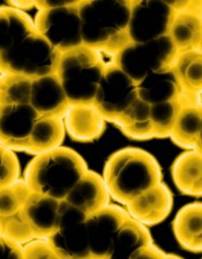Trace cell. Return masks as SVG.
I'll return each mask as SVG.
<instances>
[{
	"label": "cell",
	"instance_id": "cell-1",
	"mask_svg": "<svg viewBox=\"0 0 202 259\" xmlns=\"http://www.w3.org/2000/svg\"><path fill=\"white\" fill-rule=\"evenodd\" d=\"M78 10L84 46L116 56L131 42V0H81Z\"/></svg>",
	"mask_w": 202,
	"mask_h": 259
},
{
	"label": "cell",
	"instance_id": "cell-2",
	"mask_svg": "<svg viewBox=\"0 0 202 259\" xmlns=\"http://www.w3.org/2000/svg\"><path fill=\"white\" fill-rule=\"evenodd\" d=\"M102 179L110 197L127 205L161 183L162 171L156 159L146 151L125 148L109 157Z\"/></svg>",
	"mask_w": 202,
	"mask_h": 259
},
{
	"label": "cell",
	"instance_id": "cell-3",
	"mask_svg": "<svg viewBox=\"0 0 202 259\" xmlns=\"http://www.w3.org/2000/svg\"><path fill=\"white\" fill-rule=\"evenodd\" d=\"M88 170L76 151L59 147L35 155L26 168L24 181L31 192L62 201Z\"/></svg>",
	"mask_w": 202,
	"mask_h": 259
},
{
	"label": "cell",
	"instance_id": "cell-4",
	"mask_svg": "<svg viewBox=\"0 0 202 259\" xmlns=\"http://www.w3.org/2000/svg\"><path fill=\"white\" fill-rule=\"evenodd\" d=\"M112 64L115 56L84 45L61 53L56 73L69 104H93L103 72Z\"/></svg>",
	"mask_w": 202,
	"mask_h": 259
},
{
	"label": "cell",
	"instance_id": "cell-5",
	"mask_svg": "<svg viewBox=\"0 0 202 259\" xmlns=\"http://www.w3.org/2000/svg\"><path fill=\"white\" fill-rule=\"evenodd\" d=\"M61 53L42 35L32 33L12 50L0 56V73L36 79L56 73Z\"/></svg>",
	"mask_w": 202,
	"mask_h": 259
},
{
	"label": "cell",
	"instance_id": "cell-6",
	"mask_svg": "<svg viewBox=\"0 0 202 259\" xmlns=\"http://www.w3.org/2000/svg\"><path fill=\"white\" fill-rule=\"evenodd\" d=\"M178 51L168 35L140 42H130L115 56V64L135 82L148 74L173 66Z\"/></svg>",
	"mask_w": 202,
	"mask_h": 259
},
{
	"label": "cell",
	"instance_id": "cell-7",
	"mask_svg": "<svg viewBox=\"0 0 202 259\" xmlns=\"http://www.w3.org/2000/svg\"><path fill=\"white\" fill-rule=\"evenodd\" d=\"M87 217L80 208L65 200L60 201L57 228L47 238L59 259H91Z\"/></svg>",
	"mask_w": 202,
	"mask_h": 259
},
{
	"label": "cell",
	"instance_id": "cell-8",
	"mask_svg": "<svg viewBox=\"0 0 202 259\" xmlns=\"http://www.w3.org/2000/svg\"><path fill=\"white\" fill-rule=\"evenodd\" d=\"M81 0L70 6L45 9L37 12L34 29L60 53L83 45L81 19L78 6Z\"/></svg>",
	"mask_w": 202,
	"mask_h": 259
},
{
	"label": "cell",
	"instance_id": "cell-9",
	"mask_svg": "<svg viewBox=\"0 0 202 259\" xmlns=\"http://www.w3.org/2000/svg\"><path fill=\"white\" fill-rule=\"evenodd\" d=\"M138 98L136 83L116 64L105 68L93 105L105 121L115 123Z\"/></svg>",
	"mask_w": 202,
	"mask_h": 259
},
{
	"label": "cell",
	"instance_id": "cell-10",
	"mask_svg": "<svg viewBox=\"0 0 202 259\" xmlns=\"http://www.w3.org/2000/svg\"><path fill=\"white\" fill-rule=\"evenodd\" d=\"M175 11L165 0H131L128 34L140 44L167 35Z\"/></svg>",
	"mask_w": 202,
	"mask_h": 259
},
{
	"label": "cell",
	"instance_id": "cell-11",
	"mask_svg": "<svg viewBox=\"0 0 202 259\" xmlns=\"http://www.w3.org/2000/svg\"><path fill=\"white\" fill-rule=\"evenodd\" d=\"M130 215L117 205H106L89 214L85 220L91 259H108L114 237L122 224Z\"/></svg>",
	"mask_w": 202,
	"mask_h": 259
},
{
	"label": "cell",
	"instance_id": "cell-12",
	"mask_svg": "<svg viewBox=\"0 0 202 259\" xmlns=\"http://www.w3.org/2000/svg\"><path fill=\"white\" fill-rule=\"evenodd\" d=\"M38 117L30 104L0 105V145L26 152L32 127Z\"/></svg>",
	"mask_w": 202,
	"mask_h": 259
},
{
	"label": "cell",
	"instance_id": "cell-13",
	"mask_svg": "<svg viewBox=\"0 0 202 259\" xmlns=\"http://www.w3.org/2000/svg\"><path fill=\"white\" fill-rule=\"evenodd\" d=\"M127 211L131 218L144 225L163 222L173 209V194L164 183H158L128 203Z\"/></svg>",
	"mask_w": 202,
	"mask_h": 259
},
{
	"label": "cell",
	"instance_id": "cell-14",
	"mask_svg": "<svg viewBox=\"0 0 202 259\" xmlns=\"http://www.w3.org/2000/svg\"><path fill=\"white\" fill-rule=\"evenodd\" d=\"M29 104L39 117H64L70 104L57 73L32 80Z\"/></svg>",
	"mask_w": 202,
	"mask_h": 259
},
{
	"label": "cell",
	"instance_id": "cell-15",
	"mask_svg": "<svg viewBox=\"0 0 202 259\" xmlns=\"http://www.w3.org/2000/svg\"><path fill=\"white\" fill-rule=\"evenodd\" d=\"M182 95L183 103L201 104L202 51H186L177 55L172 66Z\"/></svg>",
	"mask_w": 202,
	"mask_h": 259
},
{
	"label": "cell",
	"instance_id": "cell-16",
	"mask_svg": "<svg viewBox=\"0 0 202 259\" xmlns=\"http://www.w3.org/2000/svg\"><path fill=\"white\" fill-rule=\"evenodd\" d=\"M63 121L68 135L82 143L98 139L105 128L104 118L93 104L70 105Z\"/></svg>",
	"mask_w": 202,
	"mask_h": 259
},
{
	"label": "cell",
	"instance_id": "cell-17",
	"mask_svg": "<svg viewBox=\"0 0 202 259\" xmlns=\"http://www.w3.org/2000/svg\"><path fill=\"white\" fill-rule=\"evenodd\" d=\"M60 201L36 192H30L21 210L35 238L47 239L57 228Z\"/></svg>",
	"mask_w": 202,
	"mask_h": 259
},
{
	"label": "cell",
	"instance_id": "cell-18",
	"mask_svg": "<svg viewBox=\"0 0 202 259\" xmlns=\"http://www.w3.org/2000/svg\"><path fill=\"white\" fill-rule=\"evenodd\" d=\"M110 199L102 177L88 170L69 191L65 201L89 215L109 205Z\"/></svg>",
	"mask_w": 202,
	"mask_h": 259
},
{
	"label": "cell",
	"instance_id": "cell-19",
	"mask_svg": "<svg viewBox=\"0 0 202 259\" xmlns=\"http://www.w3.org/2000/svg\"><path fill=\"white\" fill-rule=\"evenodd\" d=\"M178 51H202L201 13L176 11L167 34Z\"/></svg>",
	"mask_w": 202,
	"mask_h": 259
},
{
	"label": "cell",
	"instance_id": "cell-20",
	"mask_svg": "<svg viewBox=\"0 0 202 259\" xmlns=\"http://www.w3.org/2000/svg\"><path fill=\"white\" fill-rule=\"evenodd\" d=\"M136 86L138 98L149 105L179 99L182 95L172 67L148 74Z\"/></svg>",
	"mask_w": 202,
	"mask_h": 259
},
{
	"label": "cell",
	"instance_id": "cell-21",
	"mask_svg": "<svg viewBox=\"0 0 202 259\" xmlns=\"http://www.w3.org/2000/svg\"><path fill=\"white\" fill-rule=\"evenodd\" d=\"M173 142L186 150L201 152L202 149V109L201 104L183 103L169 136Z\"/></svg>",
	"mask_w": 202,
	"mask_h": 259
},
{
	"label": "cell",
	"instance_id": "cell-22",
	"mask_svg": "<svg viewBox=\"0 0 202 259\" xmlns=\"http://www.w3.org/2000/svg\"><path fill=\"white\" fill-rule=\"evenodd\" d=\"M34 24L26 13L12 7H0V56L34 33Z\"/></svg>",
	"mask_w": 202,
	"mask_h": 259
},
{
	"label": "cell",
	"instance_id": "cell-23",
	"mask_svg": "<svg viewBox=\"0 0 202 259\" xmlns=\"http://www.w3.org/2000/svg\"><path fill=\"white\" fill-rule=\"evenodd\" d=\"M176 238L185 250L202 251V205L199 202L185 205L177 213L173 223Z\"/></svg>",
	"mask_w": 202,
	"mask_h": 259
},
{
	"label": "cell",
	"instance_id": "cell-24",
	"mask_svg": "<svg viewBox=\"0 0 202 259\" xmlns=\"http://www.w3.org/2000/svg\"><path fill=\"white\" fill-rule=\"evenodd\" d=\"M152 242L146 225L129 217L117 231L108 259H132L137 251Z\"/></svg>",
	"mask_w": 202,
	"mask_h": 259
},
{
	"label": "cell",
	"instance_id": "cell-25",
	"mask_svg": "<svg viewBox=\"0 0 202 259\" xmlns=\"http://www.w3.org/2000/svg\"><path fill=\"white\" fill-rule=\"evenodd\" d=\"M172 175L178 189L187 196L202 194V154L188 150L177 157L172 167Z\"/></svg>",
	"mask_w": 202,
	"mask_h": 259
},
{
	"label": "cell",
	"instance_id": "cell-26",
	"mask_svg": "<svg viewBox=\"0 0 202 259\" xmlns=\"http://www.w3.org/2000/svg\"><path fill=\"white\" fill-rule=\"evenodd\" d=\"M65 137V125L60 117H38L29 136L26 152L41 154L61 147Z\"/></svg>",
	"mask_w": 202,
	"mask_h": 259
},
{
	"label": "cell",
	"instance_id": "cell-27",
	"mask_svg": "<svg viewBox=\"0 0 202 259\" xmlns=\"http://www.w3.org/2000/svg\"><path fill=\"white\" fill-rule=\"evenodd\" d=\"M114 124L123 133L136 140H148L153 138L150 119V105L137 98Z\"/></svg>",
	"mask_w": 202,
	"mask_h": 259
},
{
	"label": "cell",
	"instance_id": "cell-28",
	"mask_svg": "<svg viewBox=\"0 0 202 259\" xmlns=\"http://www.w3.org/2000/svg\"><path fill=\"white\" fill-rule=\"evenodd\" d=\"M182 106L181 99H174L150 105V119L153 138H166L172 134Z\"/></svg>",
	"mask_w": 202,
	"mask_h": 259
},
{
	"label": "cell",
	"instance_id": "cell-29",
	"mask_svg": "<svg viewBox=\"0 0 202 259\" xmlns=\"http://www.w3.org/2000/svg\"><path fill=\"white\" fill-rule=\"evenodd\" d=\"M32 79L15 73H0V105L29 104Z\"/></svg>",
	"mask_w": 202,
	"mask_h": 259
},
{
	"label": "cell",
	"instance_id": "cell-30",
	"mask_svg": "<svg viewBox=\"0 0 202 259\" xmlns=\"http://www.w3.org/2000/svg\"><path fill=\"white\" fill-rule=\"evenodd\" d=\"M0 235L20 244L35 238L21 209L12 214L0 215Z\"/></svg>",
	"mask_w": 202,
	"mask_h": 259
},
{
	"label": "cell",
	"instance_id": "cell-31",
	"mask_svg": "<svg viewBox=\"0 0 202 259\" xmlns=\"http://www.w3.org/2000/svg\"><path fill=\"white\" fill-rule=\"evenodd\" d=\"M30 192L25 181L19 179L0 188V215L12 214L20 210Z\"/></svg>",
	"mask_w": 202,
	"mask_h": 259
},
{
	"label": "cell",
	"instance_id": "cell-32",
	"mask_svg": "<svg viewBox=\"0 0 202 259\" xmlns=\"http://www.w3.org/2000/svg\"><path fill=\"white\" fill-rule=\"evenodd\" d=\"M19 179V161L12 150L0 145V188Z\"/></svg>",
	"mask_w": 202,
	"mask_h": 259
},
{
	"label": "cell",
	"instance_id": "cell-33",
	"mask_svg": "<svg viewBox=\"0 0 202 259\" xmlns=\"http://www.w3.org/2000/svg\"><path fill=\"white\" fill-rule=\"evenodd\" d=\"M23 259H59L49 241L33 238L23 245Z\"/></svg>",
	"mask_w": 202,
	"mask_h": 259
},
{
	"label": "cell",
	"instance_id": "cell-34",
	"mask_svg": "<svg viewBox=\"0 0 202 259\" xmlns=\"http://www.w3.org/2000/svg\"><path fill=\"white\" fill-rule=\"evenodd\" d=\"M0 258L23 259V244L0 235Z\"/></svg>",
	"mask_w": 202,
	"mask_h": 259
},
{
	"label": "cell",
	"instance_id": "cell-35",
	"mask_svg": "<svg viewBox=\"0 0 202 259\" xmlns=\"http://www.w3.org/2000/svg\"><path fill=\"white\" fill-rule=\"evenodd\" d=\"M176 256L166 254L164 251L159 250L157 246L154 245L152 242L151 244H149L140 251H137L133 256L132 259H164V258H173Z\"/></svg>",
	"mask_w": 202,
	"mask_h": 259
},
{
	"label": "cell",
	"instance_id": "cell-36",
	"mask_svg": "<svg viewBox=\"0 0 202 259\" xmlns=\"http://www.w3.org/2000/svg\"><path fill=\"white\" fill-rule=\"evenodd\" d=\"M9 7H12L19 11L21 10H28L31 8H34V2H29V0H13V2H8Z\"/></svg>",
	"mask_w": 202,
	"mask_h": 259
}]
</instances>
